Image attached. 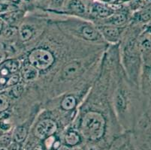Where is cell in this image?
<instances>
[{"instance_id": "cell-14", "label": "cell", "mask_w": 151, "mask_h": 150, "mask_svg": "<svg viewBox=\"0 0 151 150\" xmlns=\"http://www.w3.org/2000/svg\"><path fill=\"white\" fill-rule=\"evenodd\" d=\"M2 67L6 68L10 74L15 73L19 68V62L15 60H8L4 64L2 65Z\"/></svg>"}, {"instance_id": "cell-11", "label": "cell", "mask_w": 151, "mask_h": 150, "mask_svg": "<svg viewBox=\"0 0 151 150\" xmlns=\"http://www.w3.org/2000/svg\"><path fill=\"white\" fill-rule=\"evenodd\" d=\"M82 35L87 40H96L98 38V33L93 28L90 27H85L82 29Z\"/></svg>"}, {"instance_id": "cell-7", "label": "cell", "mask_w": 151, "mask_h": 150, "mask_svg": "<svg viewBox=\"0 0 151 150\" xmlns=\"http://www.w3.org/2000/svg\"><path fill=\"white\" fill-rule=\"evenodd\" d=\"M103 35L109 41H115L120 35V30L115 27H105L101 29Z\"/></svg>"}, {"instance_id": "cell-8", "label": "cell", "mask_w": 151, "mask_h": 150, "mask_svg": "<svg viewBox=\"0 0 151 150\" xmlns=\"http://www.w3.org/2000/svg\"><path fill=\"white\" fill-rule=\"evenodd\" d=\"M68 8L71 11L77 14H83L85 12V6L81 0H71L68 3Z\"/></svg>"}, {"instance_id": "cell-30", "label": "cell", "mask_w": 151, "mask_h": 150, "mask_svg": "<svg viewBox=\"0 0 151 150\" xmlns=\"http://www.w3.org/2000/svg\"><path fill=\"white\" fill-rule=\"evenodd\" d=\"M33 150H43V149H42V146L38 145V146H35V148H34Z\"/></svg>"}, {"instance_id": "cell-34", "label": "cell", "mask_w": 151, "mask_h": 150, "mask_svg": "<svg viewBox=\"0 0 151 150\" xmlns=\"http://www.w3.org/2000/svg\"><path fill=\"white\" fill-rule=\"evenodd\" d=\"M9 1L14 2V3H18V2H20V0H9Z\"/></svg>"}, {"instance_id": "cell-27", "label": "cell", "mask_w": 151, "mask_h": 150, "mask_svg": "<svg viewBox=\"0 0 151 150\" xmlns=\"http://www.w3.org/2000/svg\"><path fill=\"white\" fill-rule=\"evenodd\" d=\"M51 2L56 6H60L63 4V0H51Z\"/></svg>"}, {"instance_id": "cell-19", "label": "cell", "mask_w": 151, "mask_h": 150, "mask_svg": "<svg viewBox=\"0 0 151 150\" xmlns=\"http://www.w3.org/2000/svg\"><path fill=\"white\" fill-rule=\"evenodd\" d=\"M20 13V11L11 12V13L3 15V18L5 19L7 22H9V23H13V22H15L19 18Z\"/></svg>"}, {"instance_id": "cell-32", "label": "cell", "mask_w": 151, "mask_h": 150, "mask_svg": "<svg viewBox=\"0 0 151 150\" xmlns=\"http://www.w3.org/2000/svg\"><path fill=\"white\" fill-rule=\"evenodd\" d=\"M4 60V55L0 53V63H2Z\"/></svg>"}, {"instance_id": "cell-33", "label": "cell", "mask_w": 151, "mask_h": 150, "mask_svg": "<svg viewBox=\"0 0 151 150\" xmlns=\"http://www.w3.org/2000/svg\"><path fill=\"white\" fill-rule=\"evenodd\" d=\"M4 8H5V5H2V4H0V11H2Z\"/></svg>"}, {"instance_id": "cell-22", "label": "cell", "mask_w": 151, "mask_h": 150, "mask_svg": "<svg viewBox=\"0 0 151 150\" xmlns=\"http://www.w3.org/2000/svg\"><path fill=\"white\" fill-rule=\"evenodd\" d=\"M151 5V0H137L136 5L137 7L141 8H147V6Z\"/></svg>"}, {"instance_id": "cell-26", "label": "cell", "mask_w": 151, "mask_h": 150, "mask_svg": "<svg viewBox=\"0 0 151 150\" xmlns=\"http://www.w3.org/2000/svg\"><path fill=\"white\" fill-rule=\"evenodd\" d=\"M10 150H20V146H19L18 144L17 143H14V144H12L9 148Z\"/></svg>"}, {"instance_id": "cell-15", "label": "cell", "mask_w": 151, "mask_h": 150, "mask_svg": "<svg viewBox=\"0 0 151 150\" xmlns=\"http://www.w3.org/2000/svg\"><path fill=\"white\" fill-rule=\"evenodd\" d=\"M33 34V32L30 27H22L20 30V35L23 41H28L32 38Z\"/></svg>"}, {"instance_id": "cell-5", "label": "cell", "mask_w": 151, "mask_h": 150, "mask_svg": "<svg viewBox=\"0 0 151 150\" xmlns=\"http://www.w3.org/2000/svg\"><path fill=\"white\" fill-rule=\"evenodd\" d=\"M91 13L95 16L99 17H110L114 13L112 8L101 3H93L91 6Z\"/></svg>"}, {"instance_id": "cell-31", "label": "cell", "mask_w": 151, "mask_h": 150, "mask_svg": "<svg viewBox=\"0 0 151 150\" xmlns=\"http://www.w3.org/2000/svg\"><path fill=\"white\" fill-rule=\"evenodd\" d=\"M2 28H3V21L1 18H0V32L2 31Z\"/></svg>"}, {"instance_id": "cell-37", "label": "cell", "mask_w": 151, "mask_h": 150, "mask_svg": "<svg viewBox=\"0 0 151 150\" xmlns=\"http://www.w3.org/2000/svg\"><path fill=\"white\" fill-rule=\"evenodd\" d=\"M27 1H29V0H27Z\"/></svg>"}, {"instance_id": "cell-36", "label": "cell", "mask_w": 151, "mask_h": 150, "mask_svg": "<svg viewBox=\"0 0 151 150\" xmlns=\"http://www.w3.org/2000/svg\"><path fill=\"white\" fill-rule=\"evenodd\" d=\"M150 32H151V26H150Z\"/></svg>"}, {"instance_id": "cell-1", "label": "cell", "mask_w": 151, "mask_h": 150, "mask_svg": "<svg viewBox=\"0 0 151 150\" xmlns=\"http://www.w3.org/2000/svg\"><path fill=\"white\" fill-rule=\"evenodd\" d=\"M105 127V119L98 112L87 113L82 121L81 128L83 135L92 140H99L102 137Z\"/></svg>"}, {"instance_id": "cell-6", "label": "cell", "mask_w": 151, "mask_h": 150, "mask_svg": "<svg viewBox=\"0 0 151 150\" xmlns=\"http://www.w3.org/2000/svg\"><path fill=\"white\" fill-rule=\"evenodd\" d=\"M22 74L26 80L31 81L36 79L38 75V71L33 65H26L22 70Z\"/></svg>"}, {"instance_id": "cell-16", "label": "cell", "mask_w": 151, "mask_h": 150, "mask_svg": "<svg viewBox=\"0 0 151 150\" xmlns=\"http://www.w3.org/2000/svg\"><path fill=\"white\" fill-rule=\"evenodd\" d=\"M23 91V86H22V85L17 84L12 88V89H11L10 92H9V95H10L11 97L13 98H19L21 95Z\"/></svg>"}, {"instance_id": "cell-23", "label": "cell", "mask_w": 151, "mask_h": 150, "mask_svg": "<svg viewBox=\"0 0 151 150\" xmlns=\"http://www.w3.org/2000/svg\"><path fill=\"white\" fill-rule=\"evenodd\" d=\"M11 140V137L9 134H3L2 137H0V141L3 144H8Z\"/></svg>"}, {"instance_id": "cell-17", "label": "cell", "mask_w": 151, "mask_h": 150, "mask_svg": "<svg viewBox=\"0 0 151 150\" xmlns=\"http://www.w3.org/2000/svg\"><path fill=\"white\" fill-rule=\"evenodd\" d=\"M116 107L120 111H124L126 108V100L121 93H117L116 95Z\"/></svg>"}, {"instance_id": "cell-25", "label": "cell", "mask_w": 151, "mask_h": 150, "mask_svg": "<svg viewBox=\"0 0 151 150\" xmlns=\"http://www.w3.org/2000/svg\"><path fill=\"white\" fill-rule=\"evenodd\" d=\"M142 46H143V47L147 48V49H148V48H150L151 47V42L150 41H148V40H146V41H145L142 43Z\"/></svg>"}, {"instance_id": "cell-18", "label": "cell", "mask_w": 151, "mask_h": 150, "mask_svg": "<svg viewBox=\"0 0 151 150\" xmlns=\"http://www.w3.org/2000/svg\"><path fill=\"white\" fill-rule=\"evenodd\" d=\"M9 107V98L5 94H0V113L3 112Z\"/></svg>"}, {"instance_id": "cell-9", "label": "cell", "mask_w": 151, "mask_h": 150, "mask_svg": "<svg viewBox=\"0 0 151 150\" xmlns=\"http://www.w3.org/2000/svg\"><path fill=\"white\" fill-rule=\"evenodd\" d=\"M126 20V15L123 14H116L111 15L108 19V23L115 26H120L125 23Z\"/></svg>"}, {"instance_id": "cell-12", "label": "cell", "mask_w": 151, "mask_h": 150, "mask_svg": "<svg viewBox=\"0 0 151 150\" xmlns=\"http://www.w3.org/2000/svg\"><path fill=\"white\" fill-rule=\"evenodd\" d=\"M65 141L68 145L75 146L80 141V137L75 131H69L65 137Z\"/></svg>"}, {"instance_id": "cell-4", "label": "cell", "mask_w": 151, "mask_h": 150, "mask_svg": "<svg viewBox=\"0 0 151 150\" xmlns=\"http://www.w3.org/2000/svg\"><path fill=\"white\" fill-rule=\"evenodd\" d=\"M82 71L81 63L75 60L68 63L63 68V78L65 80H72L81 74Z\"/></svg>"}, {"instance_id": "cell-2", "label": "cell", "mask_w": 151, "mask_h": 150, "mask_svg": "<svg viewBox=\"0 0 151 150\" xmlns=\"http://www.w3.org/2000/svg\"><path fill=\"white\" fill-rule=\"evenodd\" d=\"M29 61L32 65L39 70L50 68L54 62L53 54L44 49L34 50L29 55Z\"/></svg>"}, {"instance_id": "cell-35", "label": "cell", "mask_w": 151, "mask_h": 150, "mask_svg": "<svg viewBox=\"0 0 151 150\" xmlns=\"http://www.w3.org/2000/svg\"><path fill=\"white\" fill-rule=\"evenodd\" d=\"M0 150H8V149H5V148H1L0 149Z\"/></svg>"}, {"instance_id": "cell-10", "label": "cell", "mask_w": 151, "mask_h": 150, "mask_svg": "<svg viewBox=\"0 0 151 150\" xmlns=\"http://www.w3.org/2000/svg\"><path fill=\"white\" fill-rule=\"evenodd\" d=\"M27 135V131L23 126L17 127L14 133V139L17 143H20L25 140Z\"/></svg>"}, {"instance_id": "cell-29", "label": "cell", "mask_w": 151, "mask_h": 150, "mask_svg": "<svg viewBox=\"0 0 151 150\" xmlns=\"http://www.w3.org/2000/svg\"><path fill=\"white\" fill-rule=\"evenodd\" d=\"M4 50H5V44L0 41V51H2Z\"/></svg>"}, {"instance_id": "cell-3", "label": "cell", "mask_w": 151, "mask_h": 150, "mask_svg": "<svg viewBox=\"0 0 151 150\" xmlns=\"http://www.w3.org/2000/svg\"><path fill=\"white\" fill-rule=\"evenodd\" d=\"M57 129L56 122L52 119H44L38 124L35 128V134L40 139H45L50 137Z\"/></svg>"}, {"instance_id": "cell-13", "label": "cell", "mask_w": 151, "mask_h": 150, "mask_svg": "<svg viewBox=\"0 0 151 150\" xmlns=\"http://www.w3.org/2000/svg\"><path fill=\"white\" fill-rule=\"evenodd\" d=\"M76 105V100L73 96H67L62 101V107L65 111L72 110Z\"/></svg>"}, {"instance_id": "cell-24", "label": "cell", "mask_w": 151, "mask_h": 150, "mask_svg": "<svg viewBox=\"0 0 151 150\" xmlns=\"http://www.w3.org/2000/svg\"><path fill=\"white\" fill-rule=\"evenodd\" d=\"M0 128L2 129V130H9L10 128V125L9 123H5V120L1 121L0 122Z\"/></svg>"}, {"instance_id": "cell-20", "label": "cell", "mask_w": 151, "mask_h": 150, "mask_svg": "<svg viewBox=\"0 0 151 150\" xmlns=\"http://www.w3.org/2000/svg\"><path fill=\"white\" fill-rule=\"evenodd\" d=\"M20 78H19L18 74H13L9 78V80L6 81L5 86H14L18 83V81Z\"/></svg>"}, {"instance_id": "cell-28", "label": "cell", "mask_w": 151, "mask_h": 150, "mask_svg": "<svg viewBox=\"0 0 151 150\" xmlns=\"http://www.w3.org/2000/svg\"><path fill=\"white\" fill-rule=\"evenodd\" d=\"M147 74L149 80L151 81V67H147Z\"/></svg>"}, {"instance_id": "cell-21", "label": "cell", "mask_w": 151, "mask_h": 150, "mask_svg": "<svg viewBox=\"0 0 151 150\" xmlns=\"http://www.w3.org/2000/svg\"><path fill=\"white\" fill-rule=\"evenodd\" d=\"M17 32V28H15V27H9V28H7L4 31L3 35L5 37H7V38H10V37L14 36V35Z\"/></svg>"}]
</instances>
